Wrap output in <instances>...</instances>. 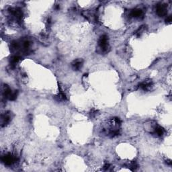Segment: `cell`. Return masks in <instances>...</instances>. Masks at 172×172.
<instances>
[{"label":"cell","mask_w":172,"mask_h":172,"mask_svg":"<svg viewBox=\"0 0 172 172\" xmlns=\"http://www.w3.org/2000/svg\"><path fill=\"white\" fill-rule=\"evenodd\" d=\"M157 14L161 17L165 16L167 14V8L165 5L163 4H159L156 7Z\"/></svg>","instance_id":"2"},{"label":"cell","mask_w":172,"mask_h":172,"mask_svg":"<svg viewBox=\"0 0 172 172\" xmlns=\"http://www.w3.org/2000/svg\"><path fill=\"white\" fill-rule=\"evenodd\" d=\"M98 45L102 49V52H107L108 51V37L106 35H103L100 38L98 41Z\"/></svg>","instance_id":"1"},{"label":"cell","mask_w":172,"mask_h":172,"mask_svg":"<svg viewBox=\"0 0 172 172\" xmlns=\"http://www.w3.org/2000/svg\"><path fill=\"white\" fill-rule=\"evenodd\" d=\"M82 65H83V61L81 60H77L73 63V68L75 70H79L82 67Z\"/></svg>","instance_id":"4"},{"label":"cell","mask_w":172,"mask_h":172,"mask_svg":"<svg viewBox=\"0 0 172 172\" xmlns=\"http://www.w3.org/2000/svg\"><path fill=\"white\" fill-rule=\"evenodd\" d=\"M155 134H156L157 135L161 137V136H162L163 134V133H164V130H163V128H161V126H158L155 128Z\"/></svg>","instance_id":"5"},{"label":"cell","mask_w":172,"mask_h":172,"mask_svg":"<svg viewBox=\"0 0 172 172\" xmlns=\"http://www.w3.org/2000/svg\"><path fill=\"white\" fill-rule=\"evenodd\" d=\"M143 15V11L139 9H135V10H133L131 11L130 13V16L131 17H134V18H139L140 17Z\"/></svg>","instance_id":"3"},{"label":"cell","mask_w":172,"mask_h":172,"mask_svg":"<svg viewBox=\"0 0 172 172\" xmlns=\"http://www.w3.org/2000/svg\"><path fill=\"white\" fill-rule=\"evenodd\" d=\"M165 21H166V22H167V23H171V22H172L171 16H167V18H166V20H165Z\"/></svg>","instance_id":"6"}]
</instances>
